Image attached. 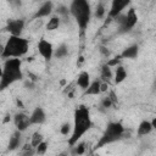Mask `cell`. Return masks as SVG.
Wrapping results in <instances>:
<instances>
[{
    "label": "cell",
    "mask_w": 156,
    "mask_h": 156,
    "mask_svg": "<svg viewBox=\"0 0 156 156\" xmlns=\"http://www.w3.org/2000/svg\"><path fill=\"white\" fill-rule=\"evenodd\" d=\"M57 11H58V13L66 15V13H68V12H69V9H67V7H65V6H60Z\"/></svg>",
    "instance_id": "30"
},
{
    "label": "cell",
    "mask_w": 156,
    "mask_h": 156,
    "mask_svg": "<svg viewBox=\"0 0 156 156\" xmlns=\"http://www.w3.org/2000/svg\"><path fill=\"white\" fill-rule=\"evenodd\" d=\"M46 150H48V143L44 140L43 143H40V144L35 147V154H38V155H44V154L46 152Z\"/></svg>",
    "instance_id": "24"
},
{
    "label": "cell",
    "mask_w": 156,
    "mask_h": 156,
    "mask_svg": "<svg viewBox=\"0 0 156 156\" xmlns=\"http://www.w3.org/2000/svg\"><path fill=\"white\" fill-rule=\"evenodd\" d=\"M107 88H108L107 83H101V93H102V91H106Z\"/></svg>",
    "instance_id": "31"
},
{
    "label": "cell",
    "mask_w": 156,
    "mask_h": 156,
    "mask_svg": "<svg viewBox=\"0 0 156 156\" xmlns=\"http://www.w3.org/2000/svg\"><path fill=\"white\" fill-rule=\"evenodd\" d=\"M23 28H24V21L18 18V20H10L7 22V24L5 26L4 30L10 33V35L21 37V33L23 32Z\"/></svg>",
    "instance_id": "8"
},
{
    "label": "cell",
    "mask_w": 156,
    "mask_h": 156,
    "mask_svg": "<svg viewBox=\"0 0 156 156\" xmlns=\"http://www.w3.org/2000/svg\"><path fill=\"white\" fill-rule=\"evenodd\" d=\"M90 83H91V82H90V76H89L88 72L83 71V72H80V73L78 74V77H77V85H78V87H80L82 89L87 90V89L89 88Z\"/></svg>",
    "instance_id": "14"
},
{
    "label": "cell",
    "mask_w": 156,
    "mask_h": 156,
    "mask_svg": "<svg viewBox=\"0 0 156 156\" xmlns=\"http://www.w3.org/2000/svg\"><path fill=\"white\" fill-rule=\"evenodd\" d=\"M58 156H67V154H66V152H62V154H60Z\"/></svg>",
    "instance_id": "33"
},
{
    "label": "cell",
    "mask_w": 156,
    "mask_h": 156,
    "mask_svg": "<svg viewBox=\"0 0 156 156\" xmlns=\"http://www.w3.org/2000/svg\"><path fill=\"white\" fill-rule=\"evenodd\" d=\"M54 10V4L51 1H45L43 2L39 9L35 11V13L33 15V20H37V18H43V17H46L49 16Z\"/></svg>",
    "instance_id": "11"
},
{
    "label": "cell",
    "mask_w": 156,
    "mask_h": 156,
    "mask_svg": "<svg viewBox=\"0 0 156 156\" xmlns=\"http://www.w3.org/2000/svg\"><path fill=\"white\" fill-rule=\"evenodd\" d=\"M54 55H55L57 58H62V57L67 56V55H68V49H67V46H66L65 44H61V45L56 49V51H55Z\"/></svg>",
    "instance_id": "21"
},
{
    "label": "cell",
    "mask_w": 156,
    "mask_h": 156,
    "mask_svg": "<svg viewBox=\"0 0 156 156\" xmlns=\"http://www.w3.org/2000/svg\"><path fill=\"white\" fill-rule=\"evenodd\" d=\"M13 123L16 126V129L20 132H24L29 126H30V119L29 116H27L26 113H16L13 117Z\"/></svg>",
    "instance_id": "10"
},
{
    "label": "cell",
    "mask_w": 156,
    "mask_h": 156,
    "mask_svg": "<svg viewBox=\"0 0 156 156\" xmlns=\"http://www.w3.org/2000/svg\"><path fill=\"white\" fill-rule=\"evenodd\" d=\"M60 23H61L60 17H57V16H52V17H50V20L46 22V24H45V29L49 30V32H50V30H55V29L58 28Z\"/></svg>",
    "instance_id": "19"
},
{
    "label": "cell",
    "mask_w": 156,
    "mask_h": 156,
    "mask_svg": "<svg viewBox=\"0 0 156 156\" xmlns=\"http://www.w3.org/2000/svg\"><path fill=\"white\" fill-rule=\"evenodd\" d=\"M116 20H118L121 33H126V32L132 30L134 28V26L138 23V15L134 9H129L127 15L121 13Z\"/></svg>",
    "instance_id": "6"
},
{
    "label": "cell",
    "mask_w": 156,
    "mask_h": 156,
    "mask_svg": "<svg viewBox=\"0 0 156 156\" xmlns=\"http://www.w3.org/2000/svg\"><path fill=\"white\" fill-rule=\"evenodd\" d=\"M121 60H122V57H121V56H116V57H113V58L108 60L106 65H107L108 67H118V66H119Z\"/></svg>",
    "instance_id": "26"
},
{
    "label": "cell",
    "mask_w": 156,
    "mask_h": 156,
    "mask_svg": "<svg viewBox=\"0 0 156 156\" xmlns=\"http://www.w3.org/2000/svg\"><path fill=\"white\" fill-rule=\"evenodd\" d=\"M123 134H124V127L121 122H110L106 126V128H105L102 135L100 136V139L96 141L93 150L94 151L99 150V149H101V147H104L108 144H112V143L119 140L123 136Z\"/></svg>",
    "instance_id": "5"
},
{
    "label": "cell",
    "mask_w": 156,
    "mask_h": 156,
    "mask_svg": "<svg viewBox=\"0 0 156 156\" xmlns=\"http://www.w3.org/2000/svg\"><path fill=\"white\" fill-rule=\"evenodd\" d=\"M29 49V43L27 39L22 37H13L10 35L6 44L4 45V49L1 51V57L2 58H20L24 56L28 52Z\"/></svg>",
    "instance_id": "3"
},
{
    "label": "cell",
    "mask_w": 156,
    "mask_h": 156,
    "mask_svg": "<svg viewBox=\"0 0 156 156\" xmlns=\"http://www.w3.org/2000/svg\"><path fill=\"white\" fill-rule=\"evenodd\" d=\"M34 154H35V149H33L32 146H29V147H26L23 150V152L21 154V156H33Z\"/></svg>",
    "instance_id": "28"
},
{
    "label": "cell",
    "mask_w": 156,
    "mask_h": 156,
    "mask_svg": "<svg viewBox=\"0 0 156 156\" xmlns=\"http://www.w3.org/2000/svg\"><path fill=\"white\" fill-rule=\"evenodd\" d=\"M84 151H85V145H84L83 143L78 144V145L76 146V149H74V154H76V155H83Z\"/></svg>",
    "instance_id": "27"
},
{
    "label": "cell",
    "mask_w": 156,
    "mask_h": 156,
    "mask_svg": "<svg viewBox=\"0 0 156 156\" xmlns=\"http://www.w3.org/2000/svg\"><path fill=\"white\" fill-rule=\"evenodd\" d=\"M155 88H156V82H155Z\"/></svg>",
    "instance_id": "34"
},
{
    "label": "cell",
    "mask_w": 156,
    "mask_h": 156,
    "mask_svg": "<svg viewBox=\"0 0 156 156\" xmlns=\"http://www.w3.org/2000/svg\"><path fill=\"white\" fill-rule=\"evenodd\" d=\"M91 118L90 112L88 107L80 105L74 110L73 113V126H72V133L68 138V145L74 146L78 140L91 128Z\"/></svg>",
    "instance_id": "1"
},
{
    "label": "cell",
    "mask_w": 156,
    "mask_h": 156,
    "mask_svg": "<svg viewBox=\"0 0 156 156\" xmlns=\"http://www.w3.org/2000/svg\"><path fill=\"white\" fill-rule=\"evenodd\" d=\"M21 60L20 58H9L4 63V68L1 72L0 79V89L4 90L11 84L21 80L23 78V73L21 69Z\"/></svg>",
    "instance_id": "2"
},
{
    "label": "cell",
    "mask_w": 156,
    "mask_h": 156,
    "mask_svg": "<svg viewBox=\"0 0 156 156\" xmlns=\"http://www.w3.org/2000/svg\"><path fill=\"white\" fill-rule=\"evenodd\" d=\"M38 51L39 54L41 55V57L45 60V61H50L54 56V48H52V44L45 39H40L38 41Z\"/></svg>",
    "instance_id": "9"
},
{
    "label": "cell",
    "mask_w": 156,
    "mask_h": 156,
    "mask_svg": "<svg viewBox=\"0 0 156 156\" xmlns=\"http://www.w3.org/2000/svg\"><path fill=\"white\" fill-rule=\"evenodd\" d=\"M151 126H152V129H156V116L152 118V121H151Z\"/></svg>",
    "instance_id": "32"
},
{
    "label": "cell",
    "mask_w": 156,
    "mask_h": 156,
    "mask_svg": "<svg viewBox=\"0 0 156 156\" xmlns=\"http://www.w3.org/2000/svg\"><path fill=\"white\" fill-rule=\"evenodd\" d=\"M60 132H61L62 135H68L69 132L72 133V127H71V124H69L68 122L63 123V124L61 126V128H60Z\"/></svg>",
    "instance_id": "25"
},
{
    "label": "cell",
    "mask_w": 156,
    "mask_h": 156,
    "mask_svg": "<svg viewBox=\"0 0 156 156\" xmlns=\"http://www.w3.org/2000/svg\"><path fill=\"white\" fill-rule=\"evenodd\" d=\"M69 13L73 16L80 32L83 33L87 29L91 17V9L89 2L85 0H73L69 5Z\"/></svg>",
    "instance_id": "4"
},
{
    "label": "cell",
    "mask_w": 156,
    "mask_h": 156,
    "mask_svg": "<svg viewBox=\"0 0 156 156\" xmlns=\"http://www.w3.org/2000/svg\"><path fill=\"white\" fill-rule=\"evenodd\" d=\"M138 54H139V46L136 44H133V45H129L127 46L122 52H121V57L122 58H129V60H134L138 57Z\"/></svg>",
    "instance_id": "13"
},
{
    "label": "cell",
    "mask_w": 156,
    "mask_h": 156,
    "mask_svg": "<svg viewBox=\"0 0 156 156\" xmlns=\"http://www.w3.org/2000/svg\"><path fill=\"white\" fill-rule=\"evenodd\" d=\"M44 141V136H43V134L41 133H39V132H35V133H33V135H32V139H30V146L33 147V149H35L40 143H43Z\"/></svg>",
    "instance_id": "20"
},
{
    "label": "cell",
    "mask_w": 156,
    "mask_h": 156,
    "mask_svg": "<svg viewBox=\"0 0 156 156\" xmlns=\"http://www.w3.org/2000/svg\"><path fill=\"white\" fill-rule=\"evenodd\" d=\"M29 119H30V126L32 124H43L46 119L45 111L41 107H35L33 110L32 115L29 116Z\"/></svg>",
    "instance_id": "12"
},
{
    "label": "cell",
    "mask_w": 156,
    "mask_h": 156,
    "mask_svg": "<svg viewBox=\"0 0 156 156\" xmlns=\"http://www.w3.org/2000/svg\"><path fill=\"white\" fill-rule=\"evenodd\" d=\"M126 78H127V72H126L124 67H123V66L116 67V72H115V83H116V84H119V83H122Z\"/></svg>",
    "instance_id": "18"
},
{
    "label": "cell",
    "mask_w": 156,
    "mask_h": 156,
    "mask_svg": "<svg viewBox=\"0 0 156 156\" xmlns=\"http://www.w3.org/2000/svg\"><path fill=\"white\" fill-rule=\"evenodd\" d=\"M129 4H130L129 0H113V1L111 2V7H110L108 15H107L108 21H110V20H113V18H117V17L122 13V11H123L127 6H129Z\"/></svg>",
    "instance_id": "7"
},
{
    "label": "cell",
    "mask_w": 156,
    "mask_h": 156,
    "mask_svg": "<svg viewBox=\"0 0 156 156\" xmlns=\"http://www.w3.org/2000/svg\"><path fill=\"white\" fill-rule=\"evenodd\" d=\"M101 93V83L99 80H94L90 83L89 88L84 91V95H99Z\"/></svg>",
    "instance_id": "17"
},
{
    "label": "cell",
    "mask_w": 156,
    "mask_h": 156,
    "mask_svg": "<svg viewBox=\"0 0 156 156\" xmlns=\"http://www.w3.org/2000/svg\"><path fill=\"white\" fill-rule=\"evenodd\" d=\"M21 134H22V132L16 130V132L10 136L9 146H7V149H9L10 151H13V150H16V149L20 146V144H21V138H22Z\"/></svg>",
    "instance_id": "15"
},
{
    "label": "cell",
    "mask_w": 156,
    "mask_h": 156,
    "mask_svg": "<svg viewBox=\"0 0 156 156\" xmlns=\"http://www.w3.org/2000/svg\"><path fill=\"white\" fill-rule=\"evenodd\" d=\"M102 107H111L112 105H113V101L111 100V98L110 96H106V98H104V100H102Z\"/></svg>",
    "instance_id": "29"
},
{
    "label": "cell",
    "mask_w": 156,
    "mask_h": 156,
    "mask_svg": "<svg viewBox=\"0 0 156 156\" xmlns=\"http://www.w3.org/2000/svg\"><path fill=\"white\" fill-rule=\"evenodd\" d=\"M155 34H156V33H155Z\"/></svg>",
    "instance_id": "35"
},
{
    "label": "cell",
    "mask_w": 156,
    "mask_h": 156,
    "mask_svg": "<svg viewBox=\"0 0 156 156\" xmlns=\"http://www.w3.org/2000/svg\"><path fill=\"white\" fill-rule=\"evenodd\" d=\"M105 16V5L102 2H99L96 9H95V17L96 18H102Z\"/></svg>",
    "instance_id": "23"
},
{
    "label": "cell",
    "mask_w": 156,
    "mask_h": 156,
    "mask_svg": "<svg viewBox=\"0 0 156 156\" xmlns=\"http://www.w3.org/2000/svg\"><path fill=\"white\" fill-rule=\"evenodd\" d=\"M101 77L104 80H108L110 78H112V72H111V67H108L107 65H104L101 68Z\"/></svg>",
    "instance_id": "22"
},
{
    "label": "cell",
    "mask_w": 156,
    "mask_h": 156,
    "mask_svg": "<svg viewBox=\"0 0 156 156\" xmlns=\"http://www.w3.org/2000/svg\"><path fill=\"white\" fill-rule=\"evenodd\" d=\"M152 130V126H151V122L150 121H141L139 127H138V130H136V134L139 136H144L149 133H151Z\"/></svg>",
    "instance_id": "16"
}]
</instances>
